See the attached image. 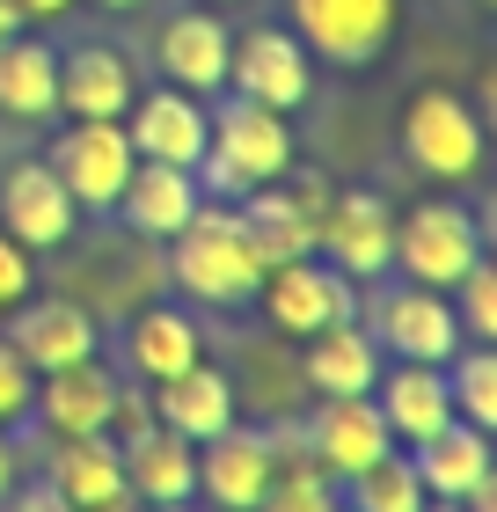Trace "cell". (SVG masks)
Here are the masks:
<instances>
[{"label":"cell","instance_id":"cell-11","mask_svg":"<svg viewBox=\"0 0 497 512\" xmlns=\"http://www.w3.org/2000/svg\"><path fill=\"white\" fill-rule=\"evenodd\" d=\"M322 205H329L322 183H286V176H278V183H256V191L242 198V227H249L256 256H264V271H271V264H293V256L315 249Z\"/></svg>","mask_w":497,"mask_h":512},{"label":"cell","instance_id":"cell-21","mask_svg":"<svg viewBox=\"0 0 497 512\" xmlns=\"http://www.w3.org/2000/svg\"><path fill=\"white\" fill-rule=\"evenodd\" d=\"M154 417L183 439H212V432L234 425V381L198 359V366H183V374L154 381Z\"/></svg>","mask_w":497,"mask_h":512},{"label":"cell","instance_id":"cell-32","mask_svg":"<svg viewBox=\"0 0 497 512\" xmlns=\"http://www.w3.org/2000/svg\"><path fill=\"white\" fill-rule=\"evenodd\" d=\"M256 512H337V491H329L322 469H271Z\"/></svg>","mask_w":497,"mask_h":512},{"label":"cell","instance_id":"cell-17","mask_svg":"<svg viewBox=\"0 0 497 512\" xmlns=\"http://www.w3.org/2000/svg\"><path fill=\"white\" fill-rule=\"evenodd\" d=\"M117 213L139 242H169L183 220L198 213V169H176V161H132L125 191H117Z\"/></svg>","mask_w":497,"mask_h":512},{"label":"cell","instance_id":"cell-27","mask_svg":"<svg viewBox=\"0 0 497 512\" xmlns=\"http://www.w3.org/2000/svg\"><path fill=\"white\" fill-rule=\"evenodd\" d=\"M125 103H132V66L110 44H81V52L59 59V110H74V118H125Z\"/></svg>","mask_w":497,"mask_h":512},{"label":"cell","instance_id":"cell-26","mask_svg":"<svg viewBox=\"0 0 497 512\" xmlns=\"http://www.w3.org/2000/svg\"><path fill=\"white\" fill-rule=\"evenodd\" d=\"M59 110V52L44 37H8L0 44V118H22V125H37V118H52Z\"/></svg>","mask_w":497,"mask_h":512},{"label":"cell","instance_id":"cell-31","mask_svg":"<svg viewBox=\"0 0 497 512\" xmlns=\"http://www.w3.org/2000/svg\"><path fill=\"white\" fill-rule=\"evenodd\" d=\"M446 300H454V322H461L468 344H497V271L483 264V256L446 286Z\"/></svg>","mask_w":497,"mask_h":512},{"label":"cell","instance_id":"cell-7","mask_svg":"<svg viewBox=\"0 0 497 512\" xmlns=\"http://www.w3.org/2000/svg\"><path fill=\"white\" fill-rule=\"evenodd\" d=\"M476 256H483V227L461 205H417L410 220H395V271H410V286L446 293Z\"/></svg>","mask_w":497,"mask_h":512},{"label":"cell","instance_id":"cell-19","mask_svg":"<svg viewBox=\"0 0 497 512\" xmlns=\"http://www.w3.org/2000/svg\"><path fill=\"white\" fill-rule=\"evenodd\" d=\"M52 491L88 512V505H132L125 491V454H117L110 432H66L52 447Z\"/></svg>","mask_w":497,"mask_h":512},{"label":"cell","instance_id":"cell-23","mask_svg":"<svg viewBox=\"0 0 497 512\" xmlns=\"http://www.w3.org/2000/svg\"><path fill=\"white\" fill-rule=\"evenodd\" d=\"M381 395H373V403H381V417H388V432L395 439H432L446 417H454V395H446V366H424V359H402L395 374H381L373 381Z\"/></svg>","mask_w":497,"mask_h":512},{"label":"cell","instance_id":"cell-37","mask_svg":"<svg viewBox=\"0 0 497 512\" xmlns=\"http://www.w3.org/2000/svg\"><path fill=\"white\" fill-rule=\"evenodd\" d=\"M15 491V447H8V432H0V498Z\"/></svg>","mask_w":497,"mask_h":512},{"label":"cell","instance_id":"cell-1","mask_svg":"<svg viewBox=\"0 0 497 512\" xmlns=\"http://www.w3.org/2000/svg\"><path fill=\"white\" fill-rule=\"evenodd\" d=\"M169 242H176L169 271H176V286L191 300H212V308H227V300H256L264 256H256V242H249V227H242L234 205H198Z\"/></svg>","mask_w":497,"mask_h":512},{"label":"cell","instance_id":"cell-24","mask_svg":"<svg viewBox=\"0 0 497 512\" xmlns=\"http://www.w3.org/2000/svg\"><path fill=\"white\" fill-rule=\"evenodd\" d=\"M110 403H117V381L96 359L52 366V374L37 381V410H44V425H52L59 439L66 432H110Z\"/></svg>","mask_w":497,"mask_h":512},{"label":"cell","instance_id":"cell-22","mask_svg":"<svg viewBox=\"0 0 497 512\" xmlns=\"http://www.w3.org/2000/svg\"><path fill=\"white\" fill-rule=\"evenodd\" d=\"M300 381L315 388V395H373V381H381V352H373V337L359 330V315L329 322V330L307 337Z\"/></svg>","mask_w":497,"mask_h":512},{"label":"cell","instance_id":"cell-18","mask_svg":"<svg viewBox=\"0 0 497 512\" xmlns=\"http://www.w3.org/2000/svg\"><path fill=\"white\" fill-rule=\"evenodd\" d=\"M8 344H15V359L30 366V374H52V366L96 359L103 330H96V315H88V308H74V300H30V308L15 315Z\"/></svg>","mask_w":497,"mask_h":512},{"label":"cell","instance_id":"cell-34","mask_svg":"<svg viewBox=\"0 0 497 512\" xmlns=\"http://www.w3.org/2000/svg\"><path fill=\"white\" fill-rule=\"evenodd\" d=\"M30 410V366L15 359V344L0 337V425H8V417H22Z\"/></svg>","mask_w":497,"mask_h":512},{"label":"cell","instance_id":"cell-38","mask_svg":"<svg viewBox=\"0 0 497 512\" xmlns=\"http://www.w3.org/2000/svg\"><path fill=\"white\" fill-rule=\"evenodd\" d=\"M15 8H22V15H37V22H44V15H66V8H74V0H15Z\"/></svg>","mask_w":497,"mask_h":512},{"label":"cell","instance_id":"cell-4","mask_svg":"<svg viewBox=\"0 0 497 512\" xmlns=\"http://www.w3.org/2000/svg\"><path fill=\"white\" fill-rule=\"evenodd\" d=\"M256 293H264V315H271L278 337H315V330H329V322H351V315H359L351 278H344L337 264H307V256L271 264L264 278H256Z\"/></svg>","mask_w":497,"mask_h":512},{"label":"cell","instance_id":"cell-3","mask_svg":"<svg viewBox=\"0 0 497 512\" xmlns=\"http://www.w3.org/2000/svg\"><path fill=\"white\" fill-rule=\"evenodd\" d=\"M132 139L117 118H74L52 139V176L66 183V198L88 205V213H117V191L132 176Z\"/></svg>","mask_w":497,"mask_h":512},{"label":"cell","instance_id":"cell-16","mask_svg":"<svg viewBox=\"0 0 497 512\" xmlns=\"http://www.w3.org/2000/svg\"><path fill=\"white\" fill-rule=\"evenodd\" d=\"M198 483H205V498L220 505V512H256V498H264V483H271V439L264 425H227V432H212L205 439V454H198Z\"/></svg>","mask_w":497,"mask_h":512},{"label":"cell","instance_id":"cell-14","mask_svg":"<svg viewBox=\"0 0 497 512\" xmlns=\"http://www.w3.org/2000/svg\"><path fill=\"white\" fill-rule=\"evenodd\" d=\"M117 454H125V491H132V505H183V498L198 491V439L169 432L161 417H154L147 432L117 439Z\"/></svg>","mask_w":497,"mask_h":512},{"label":"cell","instance_id":"cell-20","mask_svg":"<svg viewBox=\"0 0 497 512\" xmlns=\"http://www.w3.org/2000/svg\"><path fill=\"white\" fill-rule=\"evenodd\" d=\"M410 469L424 483V498H454L461 505L490 476V439H483V425H468V417H446L432 439L410 447Z\"/></svg>","mask_w":497,"mask_h":512},{"label":"cell","instance_id":"cell-10","mask_svg":"<svg viewBox=\"0 0 497 512\" xmlns=\"http://www.w3.org/2000/svg\"><path fill=\"white\" fill-rule=\"evenodd\" d=\"M81 205L66 198V183L52 176V161H15L8 176H0V235H15L22 249H59L74 235Z\"/></svg>","mask_w":497,"mask_h":512},{"label":"cell","instance_id":"cell-15","mask_svg":"<svg viewBox=\"0 0 497 512\" xmlns=\"http://www.w3.org/2000/svg\"><path fill=\"white\" fill-rule=\"evenodd\" d=\"M381 344L395 359H424V366H446L461 352V322H454V300L432 293V286H402L381 300Z\"/></svg>","mask_w":497,"mask_h":512},{"label":"cell","instance_id":"cell-2","mask_svg":"<svg viewBox=\"0 0 497 512\" xmlns=\"http://www.w3.org/2000/svg\"><path fill=\"white\" fill-rule=\"evenodd\" d=\"M198 169L212 176V191H256V183L293 176V132L286 110H264L249 96H227L205 118V161Z\"/></svg>","mask_w":497,"mask_h":512},{"label":"cell","instance_id":"cell-41","mask_svg":"<svg viewBox=\"0 0 497 512\" xmlns=\"http://www.w3.org/2000/svg\"><path fill=\"white\" fill-rule=\"evenodd\" d=\"M424 512H461V505H454V498H439V505H424Z\"/></svg>","mask_w":497,"mask_h":512},{"label":"cell","instance_id":"cell-39","mask_svg":"<svg viewBox=\"0 0 497 512\" xmlns=\"http://www.w3.org/2000/svg\"><path fill=\"white\" fill-rule=\"evenodd\" d=\"M15 30H22V8H15V0H0V44H8Z\"/></svg>","mask_w":497,"mask_h":512},{"label":"cell","instance_id":"cell-30","mask_svg":"<svg viewBox=\"0 0 497 512\" xmlns=\"http://www.w3.org/2000/svg\"><path fill=\"white\" fill-rule=\"evenodd\" d=\"M446 395H454V417L468 425H497V352L490 344H461L454 359H446Z\"/></svg>","mask_w":497,"mask_h":512},{"label":"cell","instance_id":"cell-43","mask_svg":"<svg viewBox=\"0 0 497 512\" xmlns=\"http://www.w3.org/2000/svg\"><path fill=\"white\" fill-rule=\"evenodd\" d=\"M88 512H132V505H88Z\"/></svg>","mask_w":497,"mask_h":512},{"label":"cell","instance_id":"cell-25","mask_svg":"<svg viewBox=\"0 0 497 512\" xmlns=\"http://www.w3.org/2000/svg\"><path fill=\"white\" fill-rule=\"evenodd\" d=\"M227 52H234V30L205 8L176 15L161 30V74L176 88H227Z\"/></svg>","mask_w":497,"mask_h":512},{"label":"cell","instance_id":"cell-29","mask_svg":"<svg viewBox=\"0 0 497 512\" xmlns=\"http://www.w3.org/2000/svg\"><path fill=\"white\" fill-rule=\"evenodd\" d=\"M351 483V512H424L432 498H424V483L410 469V454H381V461H366L359 476H344Z\"/></svg>","mask_w":497,"mask_h":512},{"label":"cell","instance_id":"cell-8","mask_svg":"<svg viewBox=\"0 0 497 512\" xmlns=\"http://www.w3.org/2000/svg\"><path fill=\"white\" fill-rule=\"evenodd\" d=\"M227 88L264 110H300L307 88H315V66H307V44L293 30H249L234 37L227 52Z\"/></svg>","mask_w":497,"mask_h":512},{"label":"cell","instance_id":"cell-40","mask_svg":"<svg viewBox=\"0 0 497 512\" xmlns=\"http://www.w3.org/2000/svg\"><path fill=\"white\" fill-rule=\"evenodd\" d=\"M132 512H191V498H183V505H132Z\"/></svg>","mask_w":497,"mask_h":512},{"label":"cell","instance_id":"cell-36","mask_svg":"<svg viewBox=\"0 0 497 512\" xmlns=\"http://www.w3.org/2000/svg\"><path fill=\"white\" fill-rule=\"evenodd\" d=\"M461 512H497V483L483 476V483H476V491H468V498H461Z\"/></svg>","mask_w":497,"mask_h":512},{"label":"cell","instance_id":"cell-42","mask_svg":"<svg viewBox=\"0 0 497 512\" xmlns=\"http://www.w3.org/2000/svg\"><path fill=\"white\" fill-rule=\"evenodd\" d=\"M96 8H139V0H96Z\"/></svg>","mask_w":497,"mask_h":512},{"label":"cell","instance_id":"cell-33","mask_svg":"<svg viewBox=\"0 0 497 512\" xmlns=\"http://www.w3.org/2000/svg\"><path fill=\"white\" fill-rule=\"evenodd\" d=\"M30 249H22L15 235H0V308H22L30 300Z\"/></svg>","mask_w":497,"mask_h":512},{"label":"cell","instance_id":"cell-12","mask_svg":"<svg viewBox=\"0 0 497 512\" xmlns=\"http://www.w3.org/2000/svg\"><path fill=\"white\" fill-rule=\"evenodd\" d=\"M307 447H315L322 476H359L366 461H381L395 447V432L373 395H322V410L307 417Z\"/></svg>","mask_w":497,"mask_h":512},{"label":"cell","instance_id":"cell-6","mask_svg":"<svg viewBox=\"0 0 497 512\" xmlns=\"http://www.w3.org/2000/svg\"><path fill=\"white\" fill-rule=\"evenodd\" d=\"M315 249L351 278V286L395 271V213H388V198L381 191H337L322 205V220H315Z\"/></svg>","mask_w":497,"mask_h":512},{"label":"cell","instance_id":"cell-9","mask_svg":"<svg viewBox=\"0 0 497 512\" xmlns=\"http://www.w3.org/2000/svg\"><path fill=\"white\" fill-rule=\"evenodd\" d=\"M395 15H402V0H293L300 44L322 52V59H337V66H359L373 52H388Z\"/></svg>","mask_w":497,"mask_h":512},{"label":"cell","instance_id":"cell-13","mask_svg":"<svg viewBox=\"0 0 497 512\" xmlns=\"http://www.w3.org/2000/svg\"><path fill=\"white\" fill-rule=\"evenodd\" d=\"M125 139L139 161H176V169H198L205 161V110L191 88H147V96L125 103Z\"/></svg>","mask_w":497,"mask_h":512},{"label":"cell","instance_id":"cell-28","mask_svg":"<svg viewBox=\"0 0 497 512\" xmlns=\"http://www.w3.org/2000/svg\"><path fill=\"white\" fill-rule=\"evenodd\" d=\"M125 352H132V366L147 381H169V374H183V366L205 359V337H198V322L183 315V308H139Z\"/></svg>","mask_w":497,"mask_h":512},{"label":"cell","instance_id":"cell-35","mask_svg":"<svg viewBox=\"0 0 497 512\" xmlns=\"http://www.w3.org/2000/svg\"><path fill=\"white\" fill-rule=\"evenodd\" d=\"M0 505H8V512H74V505H66V498L52 491V483H37V491H22V498L8 491V498H0Z\"/></svg>","mask_w":497,"mask_h":512},{"label":"cell","instance_id":"cell-5","mask_svg":"<svg viewBox=\"0 0 497 512\" xmlns=\"http://www.w3.org/2000/svg\"><path fill=\"white\" fill-rule=\"evenodd\" d=\"M402 147H410V161L424 176H439V183H461V176L483 169V125H476V110H468L454 88H424L410 103Z\"/></svg>","mask_w":497,"mask_h":512}]
</instances>
